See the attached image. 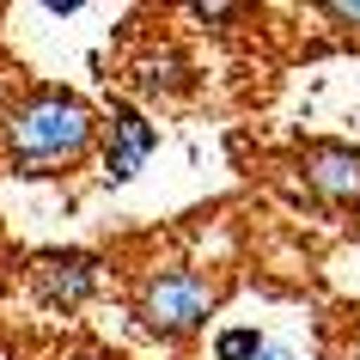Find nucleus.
Instances as JSON below:
<instances>
[{
	"mask_svg": "<svg viewBox=\"0 0 360 360\" xmlns=\"http://www.w3.org/2000/svg\"><path fill=\"white\" fill-rule=\"evenodd\" d=\"M92 141H98L92 104L61 86H37L0 116V159L19 177H56V171L79 165L92 153Z\"/></svg>",
	"mask_w": 360,
	"mask_h": 360,
	"instance_id": "f257e3e1",
	"label": "nucleus"
},
{
	"mask_svg": "<svg viewBox=\"0 0 360 360\" xmlns=\"http://www.w3.org/2000/svg\"><path fill=\"white\" fill-rule=\"evenodd\" d=\"M134 86H141L147 98H177V92H190V61H184V49H171V43L147 49V56L134 61Z\"/></svg>",
	"mask_w": 360,
	"mask_h": 360,
	"instance_id": "423d86ee",
	"label": "nucleus"
},
{
	"mask_svg": "<svg viewBox=\"0 0 360 360\" xmlns=\"http://www.w3.org/2000/svg\"><path fill=\"white\" fill-rule=\"evenodd\" d=\"M153 153H159V122L116 98V104H110V147H104V184L122 190V184L147 165Z\"/></svg>",
	"mask_w": 360,
	"mask_h": 360,
	"instance_id": "7ed1b4c3",
	"label": "nucleus"
},
{
	"mask_svg": "<svg viewBox=\"0 0 360 360\" xmlns=\"http://www.w3.org/2000/svg\"><path fill=\"white\" fill-rule=\"evenodd\" d=\"M323 19H336V25H348V31H360V0H330V6H323Z\"/></svg>",
	"mask_w": 360,
	"mask_h": 360,
	"instance_id": "6e6552de",
	"label": "nucleus"
},
{
	"mask_svg": "<svg viewBox=\"0 0 360 360\" xmlns=\"http://www.w3.org/2000/svg\"><path fill=\"white\" fill-rule=\"evenodd\" d=\"M348 360H360V336H354V348H348Z\"/></svg>",
	"mask_w": 360,
	"mask_h": 360,
	"instance_id": "9d476101",
	"label": "nucleus"
},
{
	"mask_svg": "<svg viewBox=\"0 0 360 360\" xmlns=\"http://www.w3.org/2000/svg\"><path fill=\"white\" fill-rule=\"evenodd\" d=\"M305 184L330 208H354L360 202V153L354 147H305Z\"/></svg>",
	"mask_w": 360,
	"mask_h": 360,
	"instance_id": "39448f33",
	"label": "nucleus"
},
{
	"mask_svg": "<svg viewBox=\"0 0 360 360\" xmlns=\"http://www.w3.org/2000/svg\"><path fill=\"white\" fill-rule=\"evenodd\" d=\"M257 360H293V354H287V348H269V342H263V354H257Z\"/></svg>",
	"mask_w": 360,
	"mask_h": 360,
	"instance_id": "1a4fd4ad",
	"label": "nucleus"
},
{
	"mask_svg": "<svg viewBox=\"0 0 360 360\" xmlns=\"http://www.w3.org/2000/svg\"><path fill=\"white\" fill-rule=\"evenodd\" d=\"M31 287H37L43 305H61V311H74L98 293V257L86 250H49L31 263Z\"/></svg>",
	"mask_w": 360,
	"mask_h": 360,
	"instance_id": "20e7f679",
	"label": "nucleus"
},
{
	"mask_svg": "<svg viewBox=\"0 0 360 360\" xmlns=\"http://www.w3.org/2000/svg\"><path fill=\"white\" fill-rule=\"evenodd\" d=\"M74 360H110V354H74Z\"/></svg>",
	"mask_w": 360,
	"mask_h": 360,
	"instance_id": "9b49d317",
	"label": "nucleus"
},
{
	"mask_svg": "<svg viewBox=\"0 0 360 360\" xmlns=\"http://www.w3.org/2000/svg\"><path fill=\"white\" fill-rule=\"evenodd\" d=\"M214 305H220L214 275H202V269H153L141 281V293H134V318L147 323L153 336L184 342L214 318Z\"/></svg>",
	"mask_w": 360,
	"mask_h": 360,
	"instance_id": "f03ea898",
	"label": "nucleus"
},
{
	"mask_svg": "<svg viewBox=\"0 0 360 360\" xmlns=\"http://www.w3.org/2000/svg\"><path fill=\"white\" fill-rule=\"evenodd\" d=\"M263 354V336L250 330V323H238V330H220L214 336V360H257Z\"/></svg>",
	"mask_w": 360,
	"mask_h": 360,
	"instance_id": "0eeeda50",
	"label": "nucleus"
}]
</instances>
